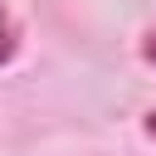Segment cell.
<instances>
[{
	"label": "cell",
	"mask_w": 156,
	"mask_h": 156,
	"mask_svg": "<svg viewBox=\"0 0 156 156\" xmlns=\"http://www.w3.org/2000/svg\"><path fill=\"white\" fill-rule=\"evenodd\" d=\"M15 54V24H10V15L0 10V63Z\"/></svg>",
	"instance_id": "6da1fadb"
},
{
	"label": "cell",
	"mask_w": 156,
	"mask_h": 156,
	"mask_svg": "<svg viewBox=\"0 0 156 156\" xmlns=\"http://www.w3.org/2000/svg\"><path fill=\"white\" fill-rule=\"evenodd\" d=\"M141 58L156 68V24H151V29H146V39H141Z\"/></svg>",
	"instance_id": "7a4b0ae2"
},
{
	"label": "cell",
	"mask_w": 156,
	"mask_h": 156,
	"mask_svg": "<svg viewBox=\"0 0 156 156\" xmlns=\"http://www.w3.org/2000/svg\"><path fill=\"white\" fill-rule=\"evenodd\" d=\"M141 132H146V141H151V146H156V107H151V112H146V117H141Z\"/></svg>",
	"instance_id": "3957f363"
}]
</instances>
